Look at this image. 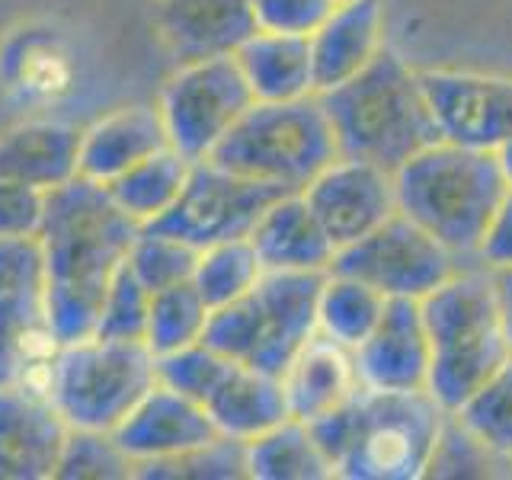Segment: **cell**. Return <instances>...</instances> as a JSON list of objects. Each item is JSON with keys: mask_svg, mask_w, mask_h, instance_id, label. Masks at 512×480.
Returning <instances> with one entry per match:
<instances>
[{"mask_svg": "<svg viewBox=\"0 0 512 480\" xmlns=\"http://www.w3.org/2000/svg\"><path fill=\"white\" fill-rule=\"evenodd\" d=\"M138 231V224L112 202L109 189L87 176H74L48 192L39 231L45 247L42 308L55 346L96 333L106 288Z\"/></svg>", "mask_w": 512, "mask_h": 480, "instance_id": "1", "label": "cell"}, {"mask_svg": "<svg viewBox=\"0 0 512 480\" xmlns=\"http://www.w3.org/2000/svg\"><path fill=\"white\" fill-rule=\"evenodd\" d=\"M445 410L426 391L359 388L340 407L308 423L333 477L343 480H420Z\"/></svg>", "mask_w": 512, "mask_h": 480, "instance_id": "2", "label": "cell"}, {"mask_svg": "<svg viewBox=\"0 0 512 480\" xmlns=\"http://www.w3.org/2000/svg\"><path fill=\"white\" fill-rule=\"evenodd\" d=\"M317 96L333 125L336 148L346 157L372 160L394 173L413 154L442 141L420 71L391 48H381L378 58L346 84Z\"/></svg>", "mask_w": 512, "mask_h": 480, "instance_id": "3", "label": "cell"}, {"mask_svg": "<svg viewBox=\"0 0 512 480\" xmlns=\"http://www.w3.org/2000/svg\"><path fill=\"white\" fill-rule=\"evenodd\" d=\"M397 212L452 250L461 263L474 253L490 215L509 192L493 151L436 141L394 170Z\"/></svg>", "mask_w": 512, "mask_h": 480, "instance_id": "4", "label": "cell"}, {"mask_svg": "<svg viewBox=\"0 0 512 480\" xmlns=\"http://www.w3.org/2000/svg\"><path fill=\"white\" fill-rule=\"evenodd\" d=\"M336 157L340 148L317 93L288 103H253L208 154L215 167L282 192H301Z\"/></svg>", "mask_w": 512, "mask_h": 480, "instance_id": "5", "label": "cell"}, {"mask_svg": "<svg viewBox=\"0 0 512 480\" xmlns=\"http://www.w3.org/2000/svg\"><path fill=\"white\" fill-rule=\"evenodd\" d=\"M36 381L68 429L116 432L157 384V356L144 343L87 336L55 346Z\"/></svg>", "mask_w": 512, "mask_h": 480, "instance_id": "6", "label": "cell"}, {"mask_svg": "<svg viewBox=\"0 0 512 480\" xmlns=\"http://www.w3.org/2000/svg\"><path fill=\"white\" fill-rule=\"evenodd\" d=\"M250 106L253 93L234 55L180 64L157 96V112L170 148L189 157L192 164L208 160L215 144Z\"/></svg>", "mask_w": 512, "mask_h": 480, "instance_id": "7", "label": "cell"}, {"mask_svg": "<svg viewBox=\"0 0 512 480\" xmlns=\"http://www.w3.org/2000/svg\"><path fill=\"white\" fill-rule=\"evenodd\" d=\"M461 266L464 263L445 244L397 212L356 244L336 250L330 272L362 279L365 285L378 288L388 301H420Z\"/></svg>", "mask_w": 512, "mask_h": 480, "instance_id": "8", "label": "cell"}, {"mask_svg": "<svg viewBox=\"0 0 512 480\" xmlns=\"http://www.w3.org/2000/svg\"><path fill=\"white\" fill-rule=\"evenodd\" d=\"M279 196L285 192L276 186L244 180V176L215 167L212 160H199L189 170L180 199L148 228L180 237L189 247L202 250L221 244V240L250 237L269 202H276Z\"/></svg>", "mask_w": 512, "mask_h": 480, "instance_id": "9", "label": "cell"}, {"mask_svg": "<svg viewBox=\"0 0 512 480\" xmlns=\"http://www.w3.org/2000/svg\"><path fill=\"white\" fill-rule=\"evenodd\" d=\"M420 84L442 141L496 154L512 138V77L429 68Z\"/></svg>", "mask_w": 512, "mask_h": 480, "instance_id": "10", "label": "cell"}, {"mask_svg": "<svg viewBox=\"0 0 512 480\" xmlns=\"http://www.w3.org/2000/svg\"><path fill=\"white\" fill-rule=\"evenodd\" d=\"M301 196L314 208L336 250L356 244V240L397 215L394 173L362 157L340 154L330 160L301 189Z\"/></svg>", "mask_w": 512, "mask_h": 480, "instance_id": "11", "label": "cell"}, {"mask_svg": "<svg viewBox=\"0 0 512 480\" xmlns=\"http://www.w3.org/2000/svg\"><path fill=\"white\" fill-rule=\"evenodd\" d=\"M68 423L45 397L39 381L0 388V480L55 477Z\"/></svg>", "mask_w": 512, "mask_h": 480, "instance_id": "12", "label": "cell"}, {"mask_svg": "<svg viewBox=\"0 0 512 480\" xmlns=\"http://www.w3.org/2000/svg\"><path fill=\"white\" fill-rule=\"evenodd\" d=\"M352 362H356L359 388L391 394L426 391L432 343L420 301L391 298L372 336L352 349Z\"/></svg>", "mask_w": 512, "mask_h": 480, "instance_id": "13", "label": "cell"}, {"mask_svg": "<svg viewBox=\"0 0 512 480\" xmlns=\"http://www.w3.org/2000/svg\"><path fill=\"white\" fill-rule=\"evenodd\" d=\"M112 439L132 458L135 468H141V464L164 461L173 455L192 452L199 445H208L212 439H218V429L205 404L157 381L138 400L135 410L116 426Z\"/></svg>", "mask_w": 512, "mask_h": 480, "instance_id": "14", "label": "cell"}, {"mask_svg": "<svg viewBox=\"0 0 512 480\" xmlns=\"http://www.w3.org/2000/svg\"><path fill=\"white\" fill-rule=\"evenodd\" d=\"M327 272H263L253 288L263 311V340L247 365L279 375L317 333V295Z\"/></svg>", "mask_w": 512, "mask_h": 480, "instance_id": "15", "label": "cell"}, {"mask_svg": "<svg viewBox=\"0 0 512 480\" xmlns=\"http://www.w3.org/2000/svg\"><path fill=\"white\" fill-rule=\"evenodd\" d=\"M256 32L250 0H160L157 36L186 64L234 55Z\"/></svg>", "mask_w": 512, "mask_h": 480, "instance_id": "16", "label": "cell"}, {"mask_svg": "<svg viewBox=\"0 0 512 480\" xmlns=\"http://www.w3.org/2000/svg\"><path fill=\"white\" fill-rule=\"evenodd\" d=\"M314 93L346 84L378 58L384 48L381 0H340L311 36Z\"/></svg>", "mask_w": 512, "mask_h": 480, "instance_id": "17", "label": "cell"}, {"mask_svg": "<svg viewBox=\"0 0 512 480\" xmlns=\"http://www.w3.org/2000/svg\"><path fill=\"white\" fill-rule=\"evenodd\" d=\"M250 244L266 272H327L336 244L301 192H285L256 221Z\"/></svg>", "mask_w": 512, "mask_h": 480, "instance_id": "18", "label": "cell"}, {"mask_svg": "<svg viewBox=\"0 0 512 480\" xmlns=\"http://www.w3.org/2000/svg\"><path fill=\"white\" fill-rule=\"evenodd\" d=\"M167 132L157 106H122L80 128V176L109 186L116 176L167 148Z\"/></svg>", "mask_w": 512, "mask_h": 480, "instance_id": "19", "label": "cell"}, {"mask_svg": "<svg viewBox=\"0 0 512 480\" xmlns=\"http://www.w3.org/2000/svg\"><path fill=\"white\" fill-rule=\"evenodd\" d=\"M0 176L52 192L80 176V128L32 119L0 135Z\"/></svg>", "mask_w": 512, "mask_h": 480, "instance_id": "20", "label": "cell"}, {"mask_svg": "<svg viewBox=\"0 0 512 480\" xmlns=\"http://www.w3.org/2000/svg\"><path fill=\"white\" fill-rule=\"evenodd\" d=\"M205 410L212 416L218 436L244 445L292 420L282 378L244 362H234L228 378L205 400Z\"/></svg>", "mask_w": 512, "mask_h": 480, "instance_id": "21", "label": "cell"}, {"mask_svg": "<svg viewBox=\"0 0 512 480\" xmlns=\"http://www.w3.org/2000/svg\"><path fill=\"white\" fill-rule=\"evenodd\" d=\"M282 388L295 420H317L359 391L352 352L314 333L282 372Z\"/></svg>", "mask_w": 512, "mask_h": 480, "instance_id": "22", "label": "cell"}, {"mask_svg": "<svg viewBox=\"0 0 512 480\" xmlns=\"http://www.w3.org/2000/svg\"><path fill=\"white\" fill-rule=\"evenodd\" d=\"M240 74L253 93V103H288L314 96L311 45L304 36L256 29L234 52Z\"/></svg>", "mask_w": 512, "mask_h": 480, "instance_id": "23", "label": "cell"}, {"mask_svg": "<svg viewBox=\"0 0 512 480\" xmlns=\"http://www.w3.org/2000/svg\"><path fill=\"white\" fill-rule=\"evenodd\" d=\"M189 170H192V160L167 144V148H160L157 154L144 157L132 170L116 176L106 189L112 202H116L138 228H148L160 215H167L173 202L180 199V192L189 180Z\"/></svg>", "mask_w": 512, "mask_h": 480, "instance_id": "24", "label": "cell"}, {"mask_svg": "<svg viewBox=\"0 0 512 480\" xmlns=\"http://www.w3.org/2000/svg\"><path fill=\"white\" fill-rule=\"evenodd\" d=\"M384 308H388V298L378 288L327 269L317 295V333L352 352L372 336Z\"/></svg>", "mask_w": 512, "mask_h": 480, "instance_id": "25", "label": "cell"}, {"mask_svg": "<svg viewBox=\"0 0 512 480\" xmlns=\"http://www.w3.org/2000/svg\"><path fill=\"white\" fill-rule=\"evenodd\" d=\"M247 477L253 480H327L333 468L320 452L308 423L285 420L282 426L247 442Z\"/></svg>", "mask_w": 512, "mask_h": 480, "instance_id": "26", "label": "cell"}, {"mask_svg": "<svg viewBox=\"0 0 512 480\" xmlns=\"http://www.w3.org/2000/svg\"><path fill=\"white\" fill-rule=\"evenodd\" d=\"M52 349L42 298H0V388L36 381Z\"/></svg>", "mask_w": 512, "mask_h": 480, "instance_id": "27", "label": "cell"}, {"mask_svg": "<svg viewBox=\"0 0 512 480\" xmlns=\"http://www.w3.org/2000/svg\"><path fill=\"white\" fill-rule=\"evenodd\" d=\"M263 263L256 256L250 237L221 240V244L202 247L192 269V285L205 298L208 308H221L237 298H247L263 279Z\"/></svg>", "mask_w": 512, "mask_h": 480, "instance_id": "28", "label": "cell"}, {"mask_svg": "<svg viewBox=\"0 0 512 480\" xmlns=\"http://www.w3.org/2000/svg\"><path fill=\"white\" fill-rule=\"evenodd\" d=\"M208 311L212 308H208L192 282H180V285L164 288V292H154L144 346H148L154 356H167V352L199 343Z\"/></svg>", "mask_w": 512, "mask_h": 480, "instance_id": "29", "label": "cell"}, {"mask_svg": "<svg viewBox=\"0 0 512 480\" xmlns=\"http://www.w3.org/2000/svg\"><path fill=\"white\" fill-rule=\"evenodd\" d=\"M426 477H464V480L512 477V458L493 452V448L480 442L458 416L448 413L442 420L439 439L432 445Z\"/></svg>", "mask_w": 512, "mask_h": 480, "instance_id": "30", "label": "cell"}, {"mask_svg": "<svg viewBox=\"0 0 512 480\" xmlns=\"http://www.w3.org/2000/svg\"><path fill=\"white\" fill-rule=\"evenodd\" d=\"M452 416L503 458H512V356Z\"/></svg>", "mask_w": 512, "mask_h": 480, "instance_id": "31", "label": "cell"}, {"mask_svg": "<svg viewBox=\"0 0 512 480\" xmlns=\"http://www.w3.org/2000/svg\"><path fill=\"white\" fill-rule=\"evenodd\" d=\"M196 256L199 250L189 247L186 240L170 237L164 231L141 228L138 237L132 240V247H128L125 263L138 276V282L154 295V292H164L170 285L192 282Z\"/></svg>", "mask_w": 512, "mask_h": 480, "instance_id": "32", "label": "cell"}, {"mask_svg": "<svg viewBox=\"0 0 512 480\" xmlns=\"http://www.w3.org/2000/svg\"><path fill=\"white\" fill-rule=\"evenodd\" d=\"M135 477L148 480H240L247 477V445L234 439H212L192 452L151 461L135 468Z\"/></svg>", "mask_w": 512, "mask_h": 480, "instance_id": "33", "label": "cell"}, {"mask_svg": "<svg viewBox=\"0 0 512 480\" xmlns=\"http://www.w3.org/2000/svg\"><path fill=\"white\" fill-rule=\"evenodd\" d=\"M55 477L61 480H119L135 477V464L128 458L112 432L71 429L64 439Z\"/></svg>", "mask_w": 512, "mask_h": 480, "instance_id": "34", "label": "cell"}, {"mask_svg": "<svg viewBox=\"0 0 512 480\" xmlns=\"http://www.w3.org/2000/svg\"><path fill=\"white\" fill-rule=\"evenodd\" d=\"M148 317H151V292L138 282V276L128 269V263H122L116 269V276H112L109 288H106L100 324H96L93 336H103V340L144 343Z\"/></svg>", "mask_w": 512, "mask_h": 480, "instance_id": "35", "label": "cell"}, {"mask_svg": "<svg viewBox=\"0 0 512 480\" xmlns=\"http://www.w3.org/2000/svg\"><path fill=\"white\" fill-rule=\"evenodd\" d=\"M260 340H263V311L253 292L247 298H237L231 304H221V308L208 311L202 343L212 346L218 356L247 365Z\"/></svg>", "mask_w": 512, "mask_h": 480, "instance_id": "36", "label": "cell"}, {"mask_svg": "<svg viewBox=\"0 0 512 480\" xmlns=\"http://www.w3.org/2000/svg\"><path fill=\"white\" fill-rule=\"evenodd\" d=\"M231 368H234L231 359L218 356L212 346H205L199 340L192 346L167 352V356H157V381L205 404L218 384L228 378Z\"/></svg>", "mask_w": 512, "mask_h": 480, "instance_id": "37", "label": "cell"}, {"mask_svg": "<svg viewBox=\"0 0 512 480\" xmlns=\"http://www.w3.org/2000/svg\"><path fill=\"white\" fill-rule=\"evenodd\" d=\"M45 247L42 237H0V298H42Z\"/></svg>", "mask_w": 512, "mask_h": 480, "instance_id": "38", "label": "cell"}, {"mask_svg": "<svg viewBox=\"0 0 512 480\" xmlns=\"http://www.w3.org/2000/svg\"><path fill=\"white\" fill-rule=\"evenodd\" d=\"M256 29L282 32V36H304L327 20L336 0H250Z\"/></svg>", "mask_w": 512, "mask_h": 480, "instance_id": "39", "label": "cell"}, {"mask_svg": "<svg viewBox=\"0 0 512 480\" xmlns=\"http://www.w3.org/2000/svg\"><path fill=\"white\" fill-rule=\"evenodd\" d=\"M48 192L0 176V237H39Z\"/></svg>", "mask_w": 512, "mask_h": 480, "instance_id": "40", "label": "cell"}, {"mask_svg": "<svg viewBox=\"0 0 512 480\" xmlns=\"http://www.w3.org/2000/svg\"><path fill=\"white\" fill-rule=\"evenodd\" d=\"M474 263H480L490 272L512 269V189L490 215L484 237H480V244H477Z\"/></svg>", "mask_w": 512, "mask_h": 480, "instance_id": "41", "label": "cell"}, {"mask_svg": "<svg viewBox=\"0 0 512 480\" xmlns=\"http://www.w3.org/2000/svg\"><path fill=\"white\" fill-rule=\"evenodd\" d=\"M493 288H496V311H500V330L512 352V269L493 272Z\"/></svg>", "mask_w": 512, "mask_h": 480, "instance_id": "42", "label": "cell"}, {"mask_svg": "<svg viewBox=\"0 0 512 480\" xmlns=\"http://www.w3.org/2000/svg\"><path fill=\"white\" fill-rule=\"evenodd\" d=\"M496 160H500V170H503V180H506V186L512 189V138L503 144L500 151H496Z\"/></svg>", "mask_w": 512, "mask_h": 480, "instance_id": "43", "label": "cell"}, {"mask_svg": "<svg viewBox=\"0 0 512 480\" xmlns=\"http://www.w3.org/2000/svg\"><path fill=\"white\" fill-rule=\"evenodd\" d=\"M336 4H340V0H336Z\"/></svg>", "mask_w": 512, "mask_h": 480, "instance_id": "44", "label": "cell"}]
</instances>
